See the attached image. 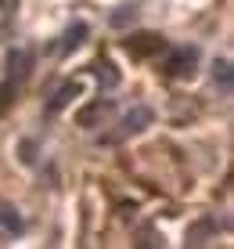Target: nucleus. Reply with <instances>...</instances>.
Masks as SVG:
<instances>
[{
	"mask_svg": "<svg viewBox=\"0 0 234 249\" xmlns=\"http://www.w3.org/2000/svg\"><path fill=\"white\" fill-rule=\"evenodd\" d=\"M195 58H198V51L195 47H177V51H173V58H169V72H191V65H195Z\"/></svg>",
	"mask_w": 234,
	"mask_h": 249,
	"instance_id": "2",
	"label": "nucleus"
},
{
	"mask_svg": "<svg viewBox=\"0 0 234 249\" xmlns=\"http://www.w3.org/2000/svg\"><path fill=\"white\" fill-rule=\"evenodd\" d=\"M76 94H80V83H65V87H62V90L54 94V101H50V105H47V112H50V116H54V112H62V108H65L68 101L76 98Z\"/></svg>",
	"mask_w": 234,
	"mask_h": 249,
	"instance_id": "4",
	"label": "nucleus"
},
{
	"mask_svg": "<svg viewBox=\"0 0 234 249\" xmlns=\"http://www.w3.org/2000/svg\"><path fill=\"white\" fill-rule=\"evenodd\" d=\"M213 80H220L223 94H227V90H231V62H216V72H213Z\"/></svg>",
	"mask_w": 234,
	"mask_h": 249,
	"instance_id": "7",
	"label": "nucleus"
},
{
	"mask_svg": "<svg viewBox=\"0 0 234 249\" xmlns=\"http://www.w3.org/2000/svg\"><path fill=\"white\" fill-rule=\"evenodd\" d=\"M83 36H86V25H83V22H76L72 29L65 33V44H62V51H72V47H80V44H83Z\"/></svg>",
	"mask_w": 234,
	"mask_h": 249,
	"instance_id": "6",
	"label": "nucleus"
},
{
	"mask_svg": "<svg viewBox=\"0 0 234 249\" xmlns=\"http://www.w3.org/2000/svg\"><path fill=\"white\" fill-rule=\"evenodd\" d=\"M25 224H22V217H18V210H15L11 202H4L0 199V231H7V235H18Z\"/></svg>",
	"mask_w": 234,
	"mask_h": 249,
	"instance_id": "3",
	"label": "nucleus"
},
{
	"mask_svg": "<svg viewBox=\"0 0 234 249\" xmlns=\"http://www.w3.org/2000/svg\"><path fill=\"white\" fill-rule=\"evenodd\" d=\"M151 123V112L144 105H134V112H126L123 116V130H119L116 137H126V134H137V130H144V126Z\"/></svg>",
	"mask_w": 234,
	"mask_h": 249,
	"instance_id": "1",
	"label": "nucleus"
},
{
	"mask_svg": "<svg viewBox=\"0 0 234 249\" xmlns=\"http://www.w3.org/2000/svg\"><path fill=\"white\" fill-rule=\"evenodd\" d=\"M151 47H162L155 36H137V40H126V51H134V54H148Z\"/></svg>",
	"mask_w": 234,
	"mask_h": 249,
	"instance_id": "5",
	"label": "nucleus"
}]
</instances>
